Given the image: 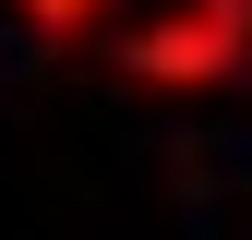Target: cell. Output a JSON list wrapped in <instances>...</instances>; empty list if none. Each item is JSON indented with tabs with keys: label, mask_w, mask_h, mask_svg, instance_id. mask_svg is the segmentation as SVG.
<instances>
[{
	"label": "cell",
	"mask_w": 252,
	"mask_h": 240,
	"mask_svg": "<svg viewBox=\"0 0 252 240\" xmlns=\"http://www.w3.org/2000/svg\"><path fill=\"white\" fill-rule=\"evenodd\" d=\"M108 72L132 96H228L252 72V0H156L108 36Z\"/></svg>",
	"instance_id": "obj_1"
},
{
	"label": "cell",
	"mask_w": 252,
	"mask_h": 240,
	"mask_svg": "<svg viewBox=\"0 0 252 240\" xmlns=\"http://www.w3.org/2000/svg\"><path fill=\"white\" fill-rule=\"evenodd\" d=\"M108 12H120V0H12V24H24L36 48H96Z\"/></svg>",
	"instance_id": "obj_2"
}]
</instances>
